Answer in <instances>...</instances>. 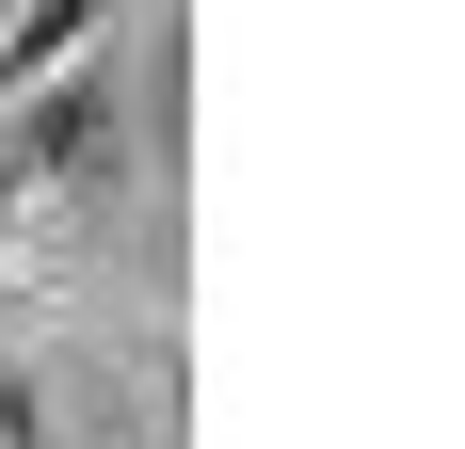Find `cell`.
I'll return each mask as SVG.
<instances>
[{"label":"cell","mask_w":465,"mask_h":449,"mask_svg":"<svg viewBox=\"0 0 465 449\" xmlns=\"http://www.w3.org/2000/svg\"><path fill=\"white\" fill-rule=\"evenodd\" d=\"M96 224H113V209H81V193L16 145V113H0V337H48V321L81 305Z\"/></svg>","instance_id":"obj_1"},{"label":"cell","mask_w":465,"mask_h":449,"mask_svg":"<svg viewBox=\"0 0 465 449\" xmlns=\"http://www.w3.org/2000/svg\"><path fill=\"white\" fill-rule=\"evenodd\" d=\"M96 16H113V0H16V16H0V113H16L33 81H64V65L96 48Z\"/></svg>","instance_id":"obj_2"},{"label":"cell","mask_w":465,"mask_h":449,"mask_svg":"<svg viewBox=\"0 0 465 449\" xmlns=\"http://www.w3.org/2000/svg\"><path fill=\"white\" fill-rule=\"evenodd\" d=\"M0 16H16V0H0Z\"/></svg>","instance_id":"obj_3"}]
</instances>
